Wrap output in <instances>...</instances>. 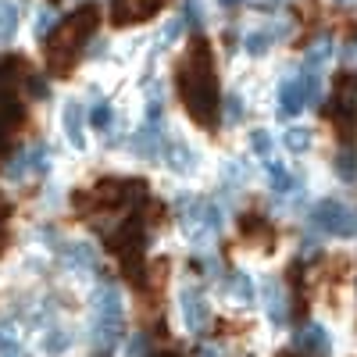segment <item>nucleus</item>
I'll return each instance as SVG.
<instances>
[{"label":"nucleus","instance_id":"nucleus-1","mask_svg":"<svg viewBox=\"0 0 357 357\" xmlns=\"http://www.w3.org/2000/svg\"><path fill=\"white\" fill-rule=\"evenodd\" d=\"M126 336V301L118 286H100L93 293V321H89V343L104 357Z\"/></svg>","mask_w":357,"mask_h":357},{"label":"nucleus","instance_id":"nucleus-2","mask_svg":"<svg viewBox=\"0 0 357 357\" xmlns=\"http://www.w3.org/2000/svg\"><path fill=\"white\" fill-rule=\"evenodd\" d=\"M222 207L215 200H186L183 207V232H186V240L193 243H211L215 236L222 232Z\"/></svg>","mask_w":357,"mask_h":357},{"label":"nucleus","instance_id":"nucleus-3","mask_svg":"<svg viewBox=\"0 0 357 357\" xmlns=\"http://www.w3.org/2000/svg\"><path fill=\"white\" fill-rule=\"evenodd\" d=\"M311 225L325 236H340V240H350L357 236V211L340 200H318L311 207Z\"/></svg>","mask_w":357,"mask_h":357},{"label":"nucleus","instance_id":"nucleus-4","mask_svg":"<svg viewBox=\"0 0 357 357\" xmlns=\"http://www.w3.org/2000/svg\"><path fill=\"white\" fill-rule=\"evenodd\" d=\"M178 307H183V321L193 336H204L211 329V304H207V296L197 289V286H186L183 296H178Z\"/></svg>","mask_w":357,"mask_h":357},{"label":"nucleus","instance_id":"nucleus-5","mask_svg":"<svg viewBox=\"0 0 357 357\" xmlns=\"http://www.w3.org/2000/svg\"><path fill=\"white\" fill-rule=\"evenodd\" d=\"M161 161H165V168H168V172H175V175H193V172L200 168L197 151H193V146H190L183 136L161 139Z\"/></svg>","mask_w":357,"mask_h":357},{"label":"nucleus","instance_id":"nucleus-6","mask_svg":"<svg viewBox=\"0 0 357 357\" xmlns=\"http://www.w3.org/2000/svg\"><path fill=\"white\" fill-rule=\"evenodd\" d=\"M61 132L75 154H86V111L75 97H68L61 104Z\"/></svg>","mask_w":357,"mask_h":357},{"label":"nucleus","instance_id":"nucleus-7","mask_svg":"<svg viewBox=\"0 0 357 357\" xmlns=\"http://www.w3.org/2000/svg\"><path fill=\"white\" fill-rule=\"evenodd\" d=\"M165 0H114L111 4V22L114 25H143L161 11Z\"/></svg>","mask_w":357,"mask_h":357},{"label":"nucleus","instance_id":"nucleus-8","mask_svg":"<svg viewBox=\"0 0 357 357\" xmlns=\"http://www.w3.org/2000/svg\"><path fill=\"white\" fill-rule=\"evenodd\" d=\"M329 350H333V340L325 333V325L307 321L304 329L296 333V354L301 357H329Z\"/></svg>","mask_w":357,"mask_h":357},{"label":"nucleus","instance_id":"nucleus-9","mask_svg":"<svg viewBox=\"0 0 357 357\" xmlns=\"http://www.w3.org/2000/svg\"><path fill=\"white\" fill-rule=\"evenodd\" d=\"M61 264L68 268V272H75V275H93L97 272V250L89 243H82V240L65 243L61 247Z\"/></svg>","mask_w":357,"mask_h":357},{"label":"nucleus","instance_id":"nucleus-10","mask_svg":"<svg viewBox=\"0 0 357 357\" xmlns=\"http://www.w3.org/2000/svg\"><path fill=\"white\" fill-rule=\"evenodd\" d=\"M264 311H268V318H272V325L289 321V296H286V286L279 279L264 282Z\"/></svg>","mask_w":357,"mask_h":357},{"label":"nucleus","instance_id":"nucleus-11","mask_svg":"<svg viewBox=\"0 0 357 357\" xmlns=\"http://www.w3.org/2000/svg\"><path fill=\"white\" fill-rule=\"evenodd\" d=\"M307 107V97H304V82L301 79H286L279 86V114L282 118H296Z\"/></svg>","mask_w":357,"mask_h":357},{"label":"nucleus","instance_id":"nucleus-12","mask_svg":"<svg viewBox=\"0 0 357 357\" xmlns=\"http://www.w3.org/2000/svg\"><path fill=\"white\" fill-rule=\"evenodd\" d=\"M225 293L232 296L236 304H254L257 286H254V279H250L247 272H232V275L225 279Z\"/></svg>","mask_w":357,"mask_h":357},{"label":"nucleus","instance_id":"nucleus-13","mask_svg":"<svg viewBox=\"0 0 357 357\" xmlns=\"http://www.w3.org/2000/svg\"><path fill=\"white\" fill-rule=\"evenodd\" d=\"M18 4L15 0H0V43H11L18 36Z\"/></svg>","mask_w":357,"mask_h":357},{"label":"nucleus","instance_id":"nucleus-14","mask_svg":"<svg viewBox=\"0 0 357 357\" xmlns=\"http://www.w3.org/2000/svg\"><path fill=\"white\" fill-rule=\"evenodd\" d=\"M311 143H314V132L304 129V126H289V129L282 132V146H286L289 154H307Z\"/></svg>","mask_w":357,"mask_h":357},{"label":"nucleus","instance_id":"nucleus-15","mask_svg":"<svg viewBox=\"0 0 357 357\" xmlns=\"http://www.w3.org/2000/svg\"><path fill=\"white\" fill-rule=\"evenodd\" d=\"M272 43H275L272 29H250V33L243 36V50H247L250 57H264L268 50H272Z\"/></svg>","mask_w":357,"mask_h":357},{"label":"nucleus","instance_id":"nucleus-16","mask_svg":"<svg viewBox=\"0 0 357 357\" xmlns=\"http://www.w3.org/2000/svg\"><path fill=\"white\" fill-rule=\"evenodd\" d=\"M72 343H75V336H72L68 329H50V333L43 336V354H47V357H61V354L72 350Z\"/></svg>","mask_w":357,"mask_h":357},{"label":"nucleus","instance_id":"nucleus-17","mask_svg":"<svg viewBox=\"0 0 357 357\" xmlns=\"http://www.w3.org/2000/svg\"><path fill=\"white\" fill-rule=\"evenodd\" d=\"M329 54H333V40L321 36V40L307 50V57H304V72H318L325 61H329Z\"/></svg>","mask_w":357,"mask_h":357},{"label":"nucleus","instance_id":"nucleus-18","mask_svg":"<svg viewBox=\"0 0 357 357\" xmlns=\"http://www.w3.org/2000/svg\"><path fill=\"white\" fill-rule=\"evenodd\" d=\"M0 357H25L22 354V340H18L11 321H0Z\"/></svg>","mask_w":357,"mask_h":357},{"label":"nucleus","instance_id":"nucleus-19","mask_svg":"<svg viewBox=\"0 0 357 357\" xmlns=\"http://www.w3.org/2000/svg\"><path fill=\"white\" fill-rule=\"evenodd\" d=\"M89 126H93L97 132H111V126H114V107H111L107 100H97V107L89 111Z\"/></svg>","mask_w":357,"mask_h":357},{"label":"nucleus","instance_id":"nucleus-20","mask_svg":"<svg viewBox=\"0 0 357 357\" xmlns=\"http://www.w3.org/2000/svg\"><path fill=\"white\" fill-rule=\"evenodd\" d=\"M268 175H272V190H275V193H289V190L296 186V178H293L282 165H268Z\"/></svg>","mask_w":357,"mask_h":357},{"label":"nucleus","instance_id":"nucleus-21","mask_svg":"<svg viewBox=\"0 0 357 357\" xmlns=\"http://www.w3.org/2000/svg\"><path fill=\"white\" fill-rule=\"evenodd\" d=\"M247 143H250V151H254L257 158L272 154V132H264V129H254V132L247 136Z\"/></svg>","mask_w":357,"mask_h":357},{"label":"nucleus","instance_id":"nucleus-22","mask_svg":"<svg viewBox=\"0 0 357 357\" xmlns=\"http://www.w3.org/2000/svg\"><path fill=\"white\" fill-rule=\"evenodd\" d=\"M50 25H54V8H40V15H36V25H33V33H36V40H47L50 36Z\"/></svg>","mask_w":357,"mask_h":357},{"label":"nucleus","instance_id":"nucleus-23","mask_svg":"<svg viewBox=\"0 0 357 357\" xmlns=\"http://www.w3.org/2000/svg\"><path fill=\"white\" fill-rule=\"evenodd\" d=\"M186 25L190 29H204V0H186Z\"/></svg>","mask_w":357,"mask_h":357},{"label":"nucleus","instance_id":"nucleus-24","mask_svg":"<svg viewBox=\"0 0 357 357\" xmlns=\"http://www.w3.org/2000/svg\"><path fill=\"white\" fill-rule=\"evenodd\" d=\"M336 172H340L343 183H350V178L357 175V161H354V154H340V158H336Z\"/></svg>","mask_w":357,"mask_h":357},{"label":"nucleus","instance_id":"nucleus-25","mask_svg":"<svg viewBox=\"0 0 357 357\" xmlns=\"http://www.w3.org/2000/svg\"><path fill=\"white\" fill-rule=\"evenodd\" d=\"M143 354H146V336L139 333V336L129 343V357H143Z\"/></svg>","mask_w":357,"mask_h":357},{"label":"nucleus","instance_id":"nucleus-26","mask_svg":"<svg viewBox=\"0 0 357 357\" xmlns=\"http://www.w3.org/2000/svg\"><path fill=\"white\" fill-rule=\"evenodd\" d=\"M4 247H8V232H4V222H0V254H4Z\"/></svg>","mask_w":357,"mask_h":357},{"label":"nucleus","instance_id":"nucleus-27","mask_svg":"<svg viewBox=\"0 0 357 357\" xmlns=\"http://www.w3.org/2000/svg\"><path fill=\"white\" fill-rule=\"evenodd\" d=\"M197 357H218V350H211V347H204V350H200Z\"/></svg>","mask_w":357,"mask_h":357},{"label":"nucleus","instance_id":"nucleus-28","mask_svg":"<svg viewBox=\"0 0 357 357\" xmlns=\"http://www.w3.org/2000/svg\"><path fill=\"white\" fill-rule=\"evenodd\" d=\"M218 4H222V8H236V4H240V0H218Z\"/></svg>","mask_w":357,"mask_h":357},{"label":"nucleus","instance_id":"nucleus-29","mask_svg":"<svg viewBox=\"0 0 357 357\" xmlns=\"http://www.w3.org/2000/svg\"><path fill=\"white\" fill-rule=\"evenodd\" d=\"M154 357H175V354H154Z\"/></svg>","mask_w":357,"mask_h":357},{"label":"nucleus","instance_id":"nucleus-30","mask_svg":"<svg viewBox=\"0 0 357 357\" xmlns=\"http://www.w3.org/2000/svg\"><path fill=\"white\" fill-rule=\"evenodd\" d=\"M340 4H347V0H340Z\"/></svg>","mask_w":357,"mask_h":357}]
</instances>
